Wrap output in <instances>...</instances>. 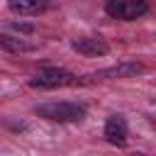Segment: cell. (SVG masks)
I'll use <instances>...</instances> for the list:
<instances>
[{
    "instance_id": "1",
    "label": "cell",
    "mask_w": 156,
    "mask_h": 156,
    "mask_svg": "<svg viewBox=\"0 0 156 156\" xmlns=\"http://www.w3.org/2000/svg\"><path fill=\"white\" fill-rule=\"evenodd\" d=\"M34 112L51 122H80L85 117V107L76 102H46V105H37Z\"/></svg>"
},
{
    "instance_id": "2",
    "label": "cell",
    "mask_w": 156,
    "mask_h": 156,
    "mask_svg": "<svg viewBox=\"0 0 156 156\" xmlns=\"http://www.w3.org/2000/svg\"><path fill=\"white\" fill-rule=\"evenodd\" d=\"M76 83L78 78L66 68H41L29 80L32 88H63V85H76Z\"/></svg>"
},
{
    "instance_id": "3",
    "label": "cell",
    "mask_w": 156,
    "mask_h": 156,
    "mask_svg": "<svg viewBox=\"0 0 156 156\" xmlns=\"http://www.w3.org/2000/svg\"><path fill=\"white\" fill-rule=\"evenodd\" d=\"M146 10H149L146 0H107L105 2V12L115 20H124V22L146 15Z\"/></svg>"
},
{
    "instance_id": "4",
    "label": "cell",
    "mask_w": 156,
    "mask_h": 156,
    "mask_svg": "<svg viewBox=\"0 0 156 156\" xmlns=\"http://www.w3.org/2000/svg\"><path fill=\"white\" fill-rule=\"evenodd\" d=\"M144 71H146L144 63L124 61V63H117V66H112V68H102V71H98V73H90V76H85L80 83H93V80H100V78H129V76H139V73H144Z\"/></svg>"
},
{
    "instance_id": "5",
    "label": "cell",
    "mask_w": 156,
    "mask_h": 156,
    "mask_svg": "<svg viewBox=\"0 0 156 156\" xmlns=\"http://www.w3.org/2000/svg\"><path fill=\"white\" fill-rule=\"evenodd\" d=\"M105 139L112 146H124L127 144V119L122 115H112L105 122Z\"/></svg>"
},
{
    "instance_id": "6",
    "label": "cell",
    "mask_w": 156,
    "mask_h": 156,
    "mask_svg": "<svg viewBox=\"0 0 156 156\" xmlns=\"http://www.w3.org/2000/svg\"><path fill=\"white\" fill-rule=\"evenodd\" d=\"M71 46H73V51H78L83 56H105L110 51V46L102 37H83V39H76Z\"/></svg>"
},
{
    "instance_id": "7",
    "label": "cell",
    "mask_w": 156,
    "mask_h": 156,
    "mask_svg": "<svg viewBox=\"0 0 156 156\" xmlns=\"http://www.w3.org/2000/svg\"><path fill=\"white\" fill-rule=\"evenodd\" d=\"M51 0H10L7 7L12 12H20V15H39L44 10H49Z\"/></svg>"
},
{
    "instance_id": "8",
    "label": "cell",
    "mask_w": 156,
    "mask_h": 156,
    "mask_svg": "<svg viewBox=\"0 0 156 156\" xmlns=\"http://www.w3.org/2000/svg\"><path fill=\"white\" fill-rule=\"evenodd\" d=\"M0 46L7 54H20V51H32L34 49L32 41H24L22 37H12V34H0Z\"/></svg>"
},
{
    "instance_id": "9",
    "label": "cell",
    "mask_w": 156,
    "mask_h": 156,
    "mask_svg": "<svg viewBox=\"0 0 156 156\" xmlns=\"http://www.w3.org/2000/svg\"><path fill=\"white\" fill-rule=\"evenodd\" d=\"M132 156H141V154H132Z\"/></svg>"
}]
</instances>
